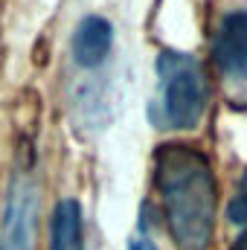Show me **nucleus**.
Listing matches in <instances>:
<instances>
[{
	"instance_id": "1",
	"label": "nucleus",
	"mask_w": 247,
	"mask_h": 250,
	"mask_svg": "<svg viewBox=\"0 0 247 250\" xmlns=\"http://www.w3.org/2000/svg\"><path fill=\"white\" fill-rule=\"evenodd\" d=\"M154 178L178 250H206L215 236V175L209 157L186 143H163L154 151Z\"/></svg>"
},
{
	"instance_id": "2",
	"label": "nucleus",
	"mask_w": 247,
	"mask_h": 250,
	"mask_svg": "<svg viewBox=\"0 0 247 250\" xmlns=\"http://www.w3.org/2000/svg\"><path fill=\"white\" fill-rule=\"evenodd\" d=\"M157 76V93L148 105L151 123L157 128H195L209 102L206 73L198 59L184 53H160Z\"/></svg>"
},
{
	"instance_id": "3",
	"label": "nucleus",
	"mask_w": 247,
	"mask_h": 250,
	"mask_svg": "<svg viewBox=\"0 0 247 250\" xmlns=\"http://www.w3.org/2000/svg\"><path fill=\"white\" fill-rule=\"evenodd\" d=\"M38 207H41V195H38L35 178L26 169L15 172L6 195V207H3V221H0V250L35 248Z\"/></svg>"
},
{
	"instance_id": "4",
	"label": "nucleus",
	"mask_w": 247,
	"mask_h": 250,
	"mask_svg": "<svg viewBox=\"0 0 247 250\" xmlns=\"http://www.w3.org/2000/svg\"><path fill=\"white\" fill-rule=\"evenodd\" d=\"M212 59L227 79H247V12H230L215 29Z\"/></svg>"
},
{
	"instance_id": "5",
	"label": "nucleus",
	"mask_w": 247,
	"mask_h": 250,
	"mask_svg": "<svg viewBox=\"0 0 247 250\" xmlns=\"http://www.w3.org/2000/svg\"><path fill=\"white\" fill-rule=\"evenodd\" d=\"M111 47H114V26L108 18L102 15H87L79 21L76 32H73V41H70V53H73V62L84 70H93L111 56Z\"/></svg>"
},
{
	"instance_id": "6",
	"label": "nucleus",
	"mask_w": 247,
	"mask_h": 250,
	"mask_svg": "<svg viewBox=\"0 0 247 250\" xmlns=\"http://www.w3.org/2000/svg\"><path fill=\"white\" fill-rule=\"evenodd\" d=\"M50 250H84L82 233V207L76 198H64L53 209L50 224Z\"/></svg>"
},
{
	"instance_id": "7",
	"label": "nucleus",
	"mask_w": 247,
	"mask_h": 250,
	"mask_svg": "<svg viewBox=\"0 0 247 250\" xmlns=\"http://www.w3.org/2000/svg\"><path fill=\"white\" fill-rule=\"evenodd\" d=\"M227 218L233 224H247V175L242 178V184H239V195L227 207Z\"/></svg>"
},
{
	"instance_id": "8",
	"label": "nucleus",
	"mask_w": 247,
	"mask_h": 250,
	"mask_svg": "<svg viewBox=\"0 0 247 250\" xmlns=\"http://www.w3.org/2000/svg\"><path fill=\"white\" fill-rule=\"evenodd\" d=\"M128 250H157V245H154L151 239H137V242H134Z\"/></svg>"
},
{
	"instance_id": "9",
	"label": "nucleus",
	"mask_w": 247,
	"mask_h": 250,
	"mask_svg": "<svg viewBox=\"0 0 247 250\" xmlns=\"http://www.w3.org/2000/svg\"><path fill=\"white\" fill-rule=\"evenodd\" d=\"M233 250H247V230L236 239V245H233Z\"/></svg>"
}]
</instances>
